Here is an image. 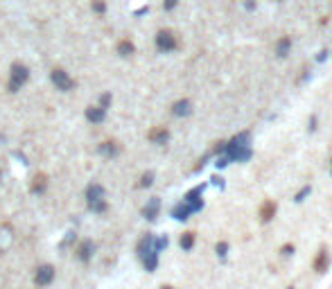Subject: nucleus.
<instances>
[{
  "label": "nucleus",
  "instance_id": "obj_1",
  "mask_svg": "<svg viewBox=\"0 0 332 289\" xmlns=\"http://www.w3.org/2000/svg\"><path fill=\"white\" fill-rule=\"evenodd\" d=\"M221 151H224V156H219L217 163H215L217 167H226V165H231V163L249 161L253 156V151H251V134H249V131H242V134L233 136L228 143H224V149H221Z\"/></svg>",
  "mask_w": 332,
  "mask_h": 289
},
{
  "label": "nucleus",
  "instance_id": "obj_2",
  "mask_svg": "<svg viewBox=\"0 0 332 289\" xmlns=\"http://www.w3.org/2000/svg\"><path fill=\"white\" fill-rule=\"evenodd\" d=\"M165 246H167V238H156V235H151V233L142 235L136 251H138V255H140L147 271H154L158 267V253H161Z\"/></svg>",
  "mask_w": 332,
  "mask_h": 289
},
{
  "label": "nucleus",
  "instance_id": "obj_3",
  "mask_svg": "<svg viewBox=\"0 0 332 289\" xmlns=\"http://www.w3.org/2000/svg\"><path fill=\"white\" fill-rule=\"evenodd\" d=\"M86 199H88V208L93 213H104L107 210V201H104V188L99 183H93L86 190Z\"/></svg>",
  "mask_w": 332,
  "mask_h": 289
},
{
  "label": "nucleus",
  "instance_id": "obj_4",
  "mask_svg": "<svg viewBox=\"0 0 332 289\" xmlns=\"http://www.w3.org/2000/svg\"><path fill=\"white\" fill-rule=\"evenodd\" d=\"M30 80V70H28V66H23V64H14L12 66V80H9V91L16 93L20 86H23L25 82Z\"/></svg>",
  "mask_w": 332,
  "mask_h": 289
},
{
  "label": "nucleus",
  "instance_id": "obj_5",
  "mask_svg": "<svg viewBox=\"0 0 332 289\" xmlns=\"http://www.w3.org/2000/svg\"><path fill=\"white\" fill-rule=\"evenodd\" d=\"M156 48L161 52H172L176 48V36H174L170 30H161L156 34Z\"/></svg>",
  "mask_w": 332,
  "mask_h": 289
},
{
  "label": "nucleus",
  "instance_id": "obj_6",
  "mask_svg": "<svg viewBox=\"0 0 332 289\" xmlns=\"http://www.w3.org/2000/svg\"><path fill=\"white\" fill-rule=\"evenodd\" d=\"M52 280H55V267L52 265H41L34 273V282L39 287H45V285H50Z\"/></svg>",
  "mask_w": 332,
  "mask_h": 289
},
{
  "label": "nucleus",
  "instance_id": "obj_7",
  "mask_svg": "<svg viewBox=\"0 0 332 289\" xmlns=\"http://www.w3.org/2000/svg\"><path fill=\"white\" fill-rule=\"evenodd\" d=\"M52 82H55V86L59 88V91H70V88L75 86V82L68 77L66 70H55L52 72Z\"/></svg>",
  "mask_w": 332,
  "mask_h": 289
},
{
  "label": "nucleus",
  "instance_id": "obj_8",
  "mask_svg": "<svg viewBox=\"0 0 332 289\" xmlns=\"http://www.w3.org/2000/svg\"><path fill=\"white\" fill-rule=\"evenodd\" d=\"M158 213H161V199L151 197L149 201L145 203V208H142V217L149 219V222H154V219L158 217Z\"/></svg>",
  "mask_w": 332,
  "mask_h": 289
},
{
  "label": "nucleus",
  "instance_id": "obj_9",
  "mask_svg": "<svg viewBox=\"0 0 332 289\" xmlns=\"http://www.w3.org/2000/svg\"><path fill=\"white\" fill-rule=\"evenodd\" d=\"M192 213H194V208L190 206V203H186V201L176 203V206L172 208V217H174V219H178V222H186V219H188Z\"/></svg>",
  "mask_w": 332,
  "mask_h": 289
},
{
  "label": "nucleus",
  "instance_id": "obj_10",
  "mask_svg": "<svg viewBox=\"0 0 332 289\" xmlns=\"http://www.w3.org/2000/svg\"><path fill=\"white\" fill-rule=\"evenodd\" d=\"M172 113L176 115V118H188V115L192 113V102H190V99H178V102L172 104Z\"/></svg>",
  "mask_w": 332,
  "mask_h": 289
},
{
  "label": "nucleus",
  "instance_id": "obj_11",
  "mask_svg": "<svg viewBox=\"0 0 332 289\" xmlns=\"http://www.w3.org/2000/svg\"><path fill=\"white\" fill-rule=\"evenodd\" d=\"M276 210H278L276 201H269V199H267V201L260 206V222H262V224L271 222V219L276 217Z\"/></svg>",
  "mask_w": 332,
  "mask_h": 289
},
{
  "label": "nucleus",
  "instance_id": "obj_12",
  "mask_svg": "<svg viewBox=\"0 0 332 289\" xmlns=\"http://www.w3.org/2000/svg\"><path fill=\"white\" fill-rule=\"evenodd\" d=\"M93 251H95L93 242L91 240H84L82 244H79V249H77V260L79 262H88L93 257Z\"/></svg>",
  "mask_w": 332,
  "mask_h": 289
},
{
  "label": "nucleus",
  "instance_id": "obj_13",
  "mask_svg": "<svg viewBox=\"0 0 332 289\" xmlns=\"http://www.w3.org/2000/svg\"><path fill=\"white\" fill-rule=\"evenodd\" d=\"M328 262H330L328 251L321 249L319 253H316V257H314V271H316V273H323L325 269H328Z\"/></svg>",
  "mask_w": 332,
  "mask_h": 289
},
{
  "label": "nucleus",
  "instance_id": "obj_14",
  "mask_svg": "<svg viewBox=\"0 0 332 289\" xmlns=\"http://www.w3.org/2000/svg\"><path fill=\"white\" fill-rule=\"evenodd\" d=\"M149 140H151V143H156V145H165L167 140H170V131L163 129V127L151 129L149 131Z\"/></svg>",
  "mask_w": 332,
  "mask_h": 289
},
{
  "label": "nucleus",
  "instance_id": "obj_15",
  "mask_svg": "<svg viewBox=\"0 0 332 289\" xmlns=\"http://www.w3.org/2000/svg\"><path fill=\"white\" fill-rule=\"evenodd\" d=\"M289 50H292V39H289V36L278 39V43H276V57L278 59H285V57L289 55Z\"/></svg>",
  "mask_w": 332,
  "mask_h": 289
},
{
  "label": "nucleus",
  "instance_id": "obj_16",
  "mask_svg": "<svg viewBox=\"0 0 332 289\" xmlns=\"http://www.w3.org/2000/svg\"><path fill=\"white\" fill-rule=\"evenodd\" d=\"M86 118L91 120V122L97 124V122H102V120L107 118V111H104V109H99V107H91V109L86 111Z\"/></svg>",
  "mask_w": 332,
  "mask_h": 289
},
{
  "label": "nucleus",
  "instance_id": "obj_17",
  "mask_svg": "<svg viewBox=\"0 0 332 289\" xmlns=\"http://www.w3.org/2000/svg\"><path fill=\"white\" fill-rule=\"evenodd\" d=\"M118 151H120V147L115 145V143H102V145H99V154L107 156V159H113V156H118Z\"/></svg>",
  "mask_w": 332,
  "mask_h": 289
},
{
  "label": "nucleus",
  "instance_id": "obj_18",
  "mask_svg": "<svg viewBox=\"0 0 332 289\" xmlns=\"http://www.w3.org/2000/svg\"><path fill=\"white\" fill-rule=\"evenodd\" d=\"M194 240H197V238H194V233H190V230H188V233L181 235V242H178V244H181L183 251H190L194 246Z\"/></svg>",
  "mask_w": 332,
  "mask_h": 289
},
{
  "label": "nucleus",
  "instance_id": "obj_19",
  "mask_svg": "<svg viewBox=\"0 0 332 289\" xmlns=\"http://www.w3.org/2000/svg\"><path fill=\"white\" fill-rule=\"evenodd\" d=\"M134 43H131V41H120L118 43V55L120 57H129V55H134Z\"/></svg>",
  "mask_w": 332,
  "mask_h": 289
},
{
  "label": "nucleus",
  "instance_id": "obj_20",
  "mask_svg": "<svg viewBox=\"0 0 332 289\" xmlns=\"http://www.w3.org/2000/svg\"><path fill=\"white\" fill-rule=\"evenodd\" d=\"M151 183H154V172H145V174L140 176V183H138V188H149Z\"/></svg>",
  "mask_w": 332,
  "mask_h": 289
},
{
  "label": "nucleus",
  "instance_id": "obj_21",
  "mask_svg": "<svg viewBox=\"0 0 332 289\" xmlns=\"http://www.w3.org/2000/svg\"><path fill=\"white\" fill-rule=\"evenodd\" d=\"M310 192H312V188H310V186H305V188H303V190H300V192L296 194V197H294V201H298V203H300V201H303V199H305V197H308V194H310Z\"/></svg>",
  "mask_w": 332,
  "mask_h": 289
},
{
  "label": "nucleus",
  "instance_id": "obj_22",
  "mask_svg": "<svg viewBox=\"0 0 332 289\" xmlns=\"http://www.w3.org/2000/svg\"><path fill=\"white\" fill-rule=\"evenodd\" d=\"M215 251H217V255H219V257H226V253H228V244H226V242H219L217 249H215Z\"/></svg>",
  "mask_w": 332,
  "mask_h": 289
},
{
  "label": "nucleus",
  "instance_id": "obj_23",
  "mask_svg": "<svg viewBox=\"0 0 332 289\" xmlns=\"http://www.w3.org/2000/svg\"><path fill=\"white\" fill-rule=\"evenodd\" d=\"M109 104H111V93H104L102 99H99V109H104V111H107Z\"/></svg>",
  "mask_w": 332,
  "mask_h": 289
},
{
  "label": "nucleus",
  "instance_id": "obj_24",
  "mask_svg": "<svg viewBox=\"0 0 332 289\" xmlns=\"http://www.w3.org/2000/svg\"><path fill=\"white\" fill-rule=\"evenodd\" d=\"M176 3L178 0H163V9H165V12H172V9L176 7Z\"/></svg>",
  "mask_w": 332,
  "mask_h": 289
},
{
  "label": "nucleus",
  "instance_id": "obj_25",
  "mask_svg": "<svg viewBox=\"0 0 332 289\" xmlns=\"http://www.w3.org/2000/svg\"><path fill=\"white\" fill-rule=\"evenodd\" d=\"M93 9H95V12H99V14H102L104 9H107V5H104L102 0H93Z\"/></svg>",
  "mask_w": 332,
  "mask_h": 289
},
{
  "label": "nucleus",
  "instance_id": "obj_26",
  "mask_svg": "<svg viewBox=\"0 0 332 289\" xmlns=\"http://www.w3.org/2000/svg\"><path fill=\"white\" fill-rule=\"evenodd\" d=\"M283 253H285V255H292V253H294V246H292V244L283 246Z\"/></svg>",
  "mask_w": 332,
  "mask_h": 289
},
{
  "label": "nucleus",
  "instance_id": "obj_27",
  "mask_svg": "<svg viewBox=\"0 0 332 289\" xmlns=\"http://www.w3.org/2000/svg\"><path fill=\"white\" fill-rule=\"evenodd\" d=\"M244 7L249 9V12H253V9H256V0H246V3H244Z\"/></svg>",
  "mask_w": 332,
  "mask_h": 289
},
{
  "label": "nucleus",
  "instance_id": "obj_28",
  "mask_svg": "<svg viewBox=\"0 0 332 289\" xmlns=\"http://www.w3.org/2000/svg\"><path fill=\"white\" fill-rule=\"evenodd\" d=\"M310 131H316V115L310 118Z\"/></svg>",
  "mask_w": 332,
  "mask_h": 289
},
{
  "label": "nucleus",
  "instance_id": "obj_29",
  "mask_svg": "<svg viewBox=\"0 0 332 289\" xmlns=\"http://www.w3.org/2000/svg\"><path fill=\"white\" fill-rule=\"evenodd\" d=\"M325 55H328V52L321 50V55H316V61H325Z\"/></svg>",
  "mask_w": 332,
  "mask_h": 289
},
{
  "label": "nucleus",
  "instance_id": "obj_30",
  "mask_svg": "<svg viewBox=\"0 0 332 289\" xmlns=\"http://www.w3.org/2000/svg\"><path fill=\"white\" fill-rule=\"evenodd\" d=\"M213 183H215V186H219V188L224 186V183H221V178H219V176H213Z\"/></svg>",
  "mask_w": 332,
  "mask_h": 289
},
{
  "label": "nucleus",
  "instance_id": "obj_31",
  "mask_svg": "<svg viewBox=\"0 0 332 289\" xmlns=\"http://www.w3.org/2000/svg\"><path fill=\"white\" fill-rule=\"evenodd\" d=\"M161 289H174V287H170V285H163Z\"/></svg>",
  "mask_w": 332,
  "mask_h": 289
},
{
  "label": "nucleus",
  "instance_id": "obj_32",
  "mask_svg": "<svg viewBox=\"0 0 332 289\" xmlns=\"http://www.w3.org/2000/svg\"><path fill=\"white\" fill-rule=\"evenodd\" d=\"M330 163H332V161H330ZM330 174H332V167H330Z\"/></svg>",
  "mask_w": 332,
  "mask_h": 289
},
{
  "label": "nucleus",
  "instance_id": "obj_33",
  "mask_svg": "<svg viewBox=\"0 0 332 289\" xmlns=\"http://www.w3.org/2000/svg\"><path fill=\"white\" fill-rule=\"evenodd\" d=\"M287 289H294V287H287Z\"/></svg>",
  "mask_w": 332,
  "mask_h": 289
}]
</instances>
